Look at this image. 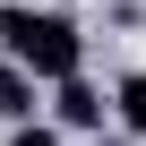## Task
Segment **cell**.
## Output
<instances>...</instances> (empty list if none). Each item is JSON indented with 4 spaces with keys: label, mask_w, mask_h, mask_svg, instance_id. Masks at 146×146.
Instances as JSON below:
<instances>
[{
    "label": "cell",
    "mask_w": 146,
    "mask_h": 146,
    "mask_svg": "<svg viewBox=\"0 0 146 146\" xmlns=\"http://www.w3.org/2000/svg\"><path fill=\"white\" fill-rule=\"evenodd\" d=\"M0 43H9V60L35 69L43 86L78 78V60H86V35L69 26L60 9H26V0H9V9H0Z\"/></svg>",
    "instance_id": "1"
},
{
    "label": "cell",
    "mask_w": 146,
    "mask_h": 146,
    "mask_svg": "<svg viewBox=\"0 0 146 146\" xmlns=\"http://www.w3.org/2000/svg\"><path fill=\"white\" fill-rule=\"evenodd\" d=\"M35 69H17V60H0V120H35Z\"/></svg>",
    "instance_id": "2"
},
{
    "label": "cell",
    "mask_w": 146,
    "mask_h": 146,
    "mask_svg": "<svg viewBox=\"0 0 146 146\" xmlns=\"http://www.w3.org/2000/svg\"><path fill=\"white\" fill-rule=\"evenodd\" d=\"M60 129H103V95L86 78H60Z\"/></svg>",
    "instance_id": "3"
},
{
    "label": "cell",
    "mask_w": 146,
    "mask_h": 146,
    "mask_svg": "<svg viewBox=\"0 0 146 146\" xmlns=\"http://www.w3.org/2000/svg\"><path fill=\"white\" fill-rule=\"evenodd\" d=\"M112 103H120V120L146 137V69H137V78H120V95H112Z\"/></svg>",
    "instance_id": "4"
},
{
    "label": "cell",
    "mask_w": 146,
    "mask_h": 146,
    "mask_svg": "<svg viewBox=\"0 0 146 146\" xmlns=\"http://www.w3.org/2000/svg\"><path fill=\"white\" fill-rule=\"evenodd\" d=\"M9 146H60V137H52L43 120H17V137H9Z\"/></svg>",
    "instance_id": "5"
}]
</instances>
